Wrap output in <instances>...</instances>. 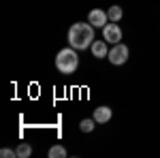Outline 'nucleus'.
<instances>
[{"label": "nucleus", "instance_id": "nucleus-1", "mask_svg": "<svg viewBox=\"0 0 160 158\" xmlns=\"http://www.w3.org/2000/svg\"><path fill=\"white\" fill-rule=\"evenodd\" d=\"M68 43H71V47L75 49H88L92 47V43H94V26L90 24H83V22H77V24L71 26V30H68Z\"/></svg>", "mask_w": 160, "mask_h": 158}, {"label": "nucleus", "instance_id": "nucleus-2", "mask_svg": "<svg viewBox=\"0 0 160 158\" xmlns=\"http://www.w3.org/2000/svg\"><path fill=\"white\" fill-rule=\"evenodd\" d=\"M79 66V56H77V49L75 47H64L58 51L56 56V69L64 75H71L77 71Z\"/></svg>", "mask_w": 160, "mask_h": 158}, {"label": "nucleus", "instance_id": "nucleus-3", "mask_svg": "<svg viewBox=\"0 0 160 158\" xmlns=\"http://www.w3.org/2000/svg\"><path fill=\"white\" fill-rule=\"evenodd\" d=\"M109 62L111 64H115V66H120V64H124V62L128 60V47L124 45V43H115L113 47L109 49Z\"/></svg>", "mask_w": 160, "mask_h": 158}, {"label": "nucleus", "instance_id": "nucleus-4", "mask_svg": "<svg viewBox=\"0 0 160 158\" xmlns=\"http://www.w3.org/2000/svg\"><path fill=\"white\" fill-rule=\"evenodd\" d=\"M102 38L107 43H111V45H115V43L122 41V28L118 26V22H109V24L102 28Z\"/></svg>", "mask_w": 160, "mask_h": 158}, {"label": "nucleus", "instance_id": "nucleus-5", "mask_svg": "<svg viewBox=\"0 0 160 158\" xmlns=\"http://www.w3.org/2000/svg\"><path fill=\"white\" fill-rule=\"evenodd\" d=\"M88 22L94 28H105V26L109 24V15L105 11H100V9H92V11L88 13Z\"/></svg>", "mask_w": 160, "mask_h": 158}, {"label": "nucleus", "instance_id": "nucleus-6", "mask_svg": "<svg viewBox=\"0 0 160 158\" xmlns=\"http://www.w3.org/2000/svg\"><path fill=\"white\" fill-rule=\"evenodd\" d=\"M92 118L96 120V124H105V122H109V120H111V107H107V105H100V107H96Z\"/></svg>", "mask_w": 160, "mask_h": 158}, {"label": "nucleus", "instance_id": "nucleus-7", "mask_svg": "<svg viewBox=\"0 0 160 158\" xmlns=\"http://www.w3.org/2000/svg\"><path fill=\"white\" fill-rule=\"evenodd\" d=\"M92 54H94V58H107L109 56V49H107V41L102 38V41H94L92 43Z\"/></svg>", "mask_w": 160, "mask_h": 158}, {"label": "nucleus", "instance_id": "nucleus-8", "mask_svg": "<svg viewBox=\"0 0 160 158\" xmlns=\"http://www.w3.org/2000/svg\"><path fill=\"white\" fill-rule=\"evenodd\" d=\"M107 15H109V22H120L122 19V7H118V4H113V7H109V11H107Z\"/></svg>", "mask_w": 160, "mask_h": 158}, {"label": "nucleus", "instance_id": "nucleus-9", "mask_svg": "<svg viewBox=\"0 0 160 158\" xmlns=\"http://www.w3.org/2000/svg\"><path fill=\"white\" fill-rule=\"evenodd\" d=\"M15 152H17V158H30V154H32V145H30V143H19Z\"/></svg>", "mask_w": 160, "mask_h": 158}, {"label": "nucleus", "instance_id": "nucleus-10", "mask_svg": "<svg viewBox=\"0 0 160 158\" xmlns=\"http://www.w3.org/2000/svg\"><path fill=\"white\" fill-rule=\"evenodd\" d=\"M94 124H96L94 118H86V120H81L79 128H81V133H92V130H94Z\"/></svg>", "mask_w": 160, "mask_h": 158}, {"label": "nucleus", "instance_id": "nucleus-11", "mask_svg": "<svg viewBox=\"0 0 160 158\" xmlns=\"http://www.w3.org/2000/svg\"><path fill=\"white\" fill-rule=\"evenodd\" d=\"M47 156L49 158H64L66 156V150H64V145H53L49 152H47Z\"/></svg>", "mask_w": 160, "mask_h": 158}, {"label": "nucleus", "instance_id": "nucleus-12", "mask_svg": "<svg viewBox=\"0 0 160 158\" xmlns=\"http://www.w3.org/2000/svg\"><path fill=\"white\" fill-rule=\"evenodd\" d=\"M0 156L2 158H13V156H17V152L11 150V147H2V150H0Z\"/></svg>", "mask_w": 160, "mask_h": 158}]
</instances>
